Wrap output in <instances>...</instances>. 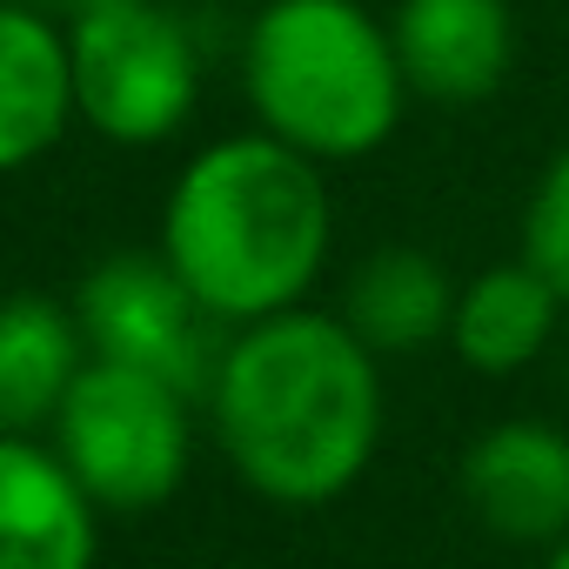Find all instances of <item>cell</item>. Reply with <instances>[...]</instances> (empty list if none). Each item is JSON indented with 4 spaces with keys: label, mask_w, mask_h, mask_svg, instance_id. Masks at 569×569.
Wrapping results in <instances>:
<instances>
[{
    "label": "cell",
    "mask_w": 569,
    "mask_h": 569,
    "mask_svg": "<svg viewBox=\"0 0 569 569\" xmlns=\"http://www.w3.org/2000/svg\"><path fill=\"white\" fill-rule=\"evenodd\" d=\"M74 114L114 148H154L201 101V48L161 0H108L68 14Z\"/></svg>",
    "instance_id": "obj_5"
},
{
    "label": "cell",
    "mask_w": 569,
    "mask_h": 569,
    "mask_svg": "<svg viewBox=\"0 0 569 569\" xmlns=\"http://www.w3.org/2000/svg\"><path fill=\"white\" fill-rule=\"evenodd\" d=\"M456 489L489 536L516 549H556L569 536V429L536 416L489 422L462 449Z\"/></svg>",
    "instance_id": "obj_7"
},
{
    "label": "cell",
    "mask_w": 569,
    "mask_h": 569,
    "mask_svg": "<svg viewBox=\"0 0 569 569\" xmlns=\"http://www.w3.org/2000/svg\"><path fill=\"white\" fill-rule=\"evenodd\" d=\"M94 516L54 442L0 436V569H94Z\"/></svg>",
    "instance_id": "obj_9"
},
{
    "label": "cell",
    "mask_w": 569,
    "mask_h": 569,
    "mask_svg": "<svg viewBox=\"0 0 569 569\" xmlns=\"http://www.w3.org/2000/svg\"><path fill=\"white\" fill-rule=\"evenodd\" d=\"M542 569H569V536H562V542H556V549L542 556Z\"/></svg>",
    "instance_id": "obj_16"
},
{
    "label": "cell",
    "mask_w": 569,
    "mask_h": 569,
    "mask_svg": "<svg viewBox=\"0 0 569 569\" xmlns=\"http://www.w3.org/2000/svg\"><path fill=\"white\" fill-rule=\"evenodd\" d=\"M74 316H81L88 356L148 369V376L208 402V382H214L221 349H228V336H221L228 322H214L201 309V296L168 268L161 248L154 254L121 248V254L94 261L74 289Z\"/></svg>",
    "instance_id": "obj_6"
},
{
    "label": "cell",
    "mask_w": 569,
    "mask_h": 569,
    "mask_svg": "<svg viewBox=\"0 0 569 569\" xmlns=\"http://www.w3.org/2000/svg\"><path fill=\"white\" fill-rule=\"evenodd\" d=\"M336 241L322 161L254 134L208 141L161 201V254L228 329L302 309Z\"/></svg>",
    "instance_id": "obj_2"
},
{
    "label": "cell",
    "mask_w": 569,
    "mask_h": 569,
    "mask_svg": "<svg viewBox=\"0 0 569 569\" xmlns=\"http://www.w3.org/2000/svg\"><path fill=\"white\" fill-rule=\"evenodd\" d=\"M74 114L68 28L34 0H0V174L34 168Z\"/></svg>",
    "instance_id": "obj_10"
},
{
    "label": "cell",
    "mask_w": 569,
    "mask_h": 569,
    "mask_svg": "<svg viewBox=\"0 0 569 569\" xmlns=\"http://www.w3.org/2000/svg\"><path fill=\"white\" fill-rule=\"evenodd\" d=\"M34 8H48V14H54V8H61V14H81V8H108V0H34Z\"/></svg>",
    "instance_id": "obj_15"
},
{
    "label": "cell",
    "mask_w": 569,
    "mask_h": 569,
    "mask_svg": "<svg viewBox=\"0 0 569 569\" xmlns=\"http://www.w3.org/2000/svg\"><path fill=\"white\" fill-rule=\"evenodd\" d=\"M208 422L228 469L281 509L349 496L382 449L376 349L322 309H281L228 336L208 382Z\"/></svg>",
    "instance_id": "obj_1"
},
{
    "label": "cell",
    "mask_w": 569,
    "mask_h": 569,
    "mask_svg": "<svg viewBox=\"0 0 569 569\" xmlns=\"http://www.w3.org/2000/svg\"><path fill=\"white\" fill-rule=\"evenodd\" d=\"M342 322L376 356H416L429 342H449L456 281L429 248H376L356 261L342 289Z\"/></svg>",
    "instance_id": "obj_12"
},
{
    "label": "cell",
    "mask_w": 569,
    "mask_h": 569,
    "mask_svg": "<svg viewBox=\"0 0 569 569\" xmlns=\"http://www.w3.org/2000/svg\"><path fill=\"white\" fill-rule=\"evenodd\" d=\"M254 121L309 161H362L402 128L409 74L356 0H261L241 48Z\"/></svg>",
    "instance_id": "obj_3"
},
{
    "label": "cell",
    "mask_w": 569,
    "mask_h": 569,
    "mask_svg": "<svg viewBox=\"0 0 569 569\" xmlns=\"http://www.w3.org/2000/svg\"><path fill=\"white\" fill-rule=\"evenodd\" d=\"M556 309H562V296L549 289L522 254L516 261H489V268H476L456 289L449 349L476 376H516V369H529L549 349Z\"/></svg>",
    "instance_id": "obj_13"
},
{
    "label": "cell",
    "mask_w": 569,
    "mask_h": 569,
    "mask_svg": "<svg viewBox=\"0 0 569 569\" xmlns=\"http://www.w3.org/2000/svg\"><path fill=\"white\" fill-rule=\"evenodd\" d=\"M81 369H88V336L74 302L0 296V436L48 429Z\"/></svg>",
    "instance_id": "obj_11"
},
{
    "label": "cell",
    "mask_w": 569,
    "mask_h": 569,
    "mask_svg": "<svg viewBox=\"0 0 569 569\" xmlns=\"http://www.w3.org/2000/svg\"><path fill=\"white\" fill-rule=\"evenodd\" d=\"M516 254L569 302V148L536 174L529 208H522V248Z\"/></svg>",
    "instance_id": "obj_14"
},
{
    "label": "cell",
    "mask_w": 569,
    "mask_h": 569,
    "mask_svg": "<svg viewBox=\"0 0 569 569\" xmlns=\"http://www.w3.org/2000/svg\"><path fill=\"white\" fill-rule=\"evenodd\" d=\"M48 436H54V456L68 462V476L94 496V509L141 516V509L174 502V489L188 482L194 396L148 369L88 356V369L74 376Z\"/></svg>",
    "instance_id": "obj_4"
},
{
    "label": "cell",
    "mask_w": 569,
    "mask_h": 569,
    "mask_svg": "<svg viewBox=\"0 0 569 569\" xmlns=\"http://www.w3.org/2000/svg\"><path fill=\"white\" fill-rule=\"evenodd\" d=\"M389 41L409 74V94L469 108L509 81L516 14H509V0H396Z\"/></svg>",
    "instance_id": "obj_8"
}]
</instances>
